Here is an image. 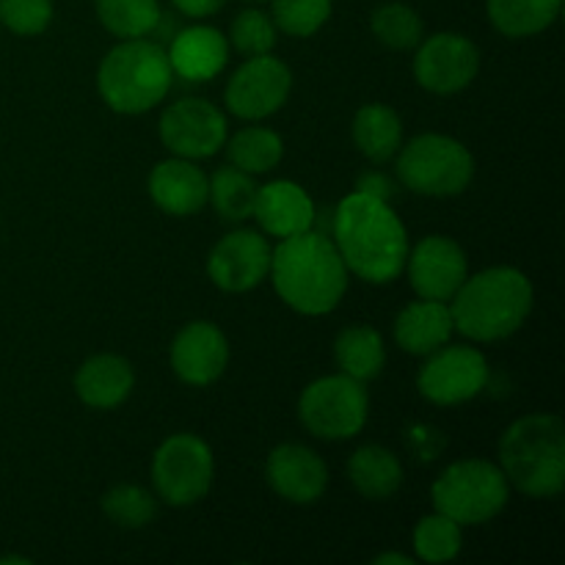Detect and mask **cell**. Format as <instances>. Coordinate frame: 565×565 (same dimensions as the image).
I'll list each match as a JSON object with an SVG mask.
<instances>
[{"mask_svg":"<svg viewBox=\"0 0 565 565\" xmlns=\"http://www.w3.org/2000/svg\"><path fill=\"white\" fill-rule=\"evenodd\" d=\"M370 401L362 381L351 375H326L312 381L298 401V419L312 436L326 441L353 439L367 425Z\"/></svg>","mask_w":565,"mask_h":565,"instance_id":"8","label":"cell"},{"mask_svg":"<svg viewBox=\"0 0 565 565\" xmlns=\"http://www.w3.org/2000/svg\"><path fill=\"white\" fill-rule=\"evenodd\" d=\"M348 478L364 500L384 502L403 486V467L395 452L386 447L364 445L348 461Z\"/></svg>","mask_w":565,"mask_h":565,"instance_id":"23","label":"cell"},{"mask_svg":"<svg viewBox=\"0 0 565 565\" xmlns=\"http://www.w3.org/2000/svg\"><path fill=\"white\" fill-rule=\"evenodd\" d=\"M270 281L296 312L318 318L340 307L348 290V268L334 241L318 230L285 237L270 252Z\"/></svg>","mask_w":565,"mask_h":565,"instance_id":"2","label":"cell"},{"mask_svg":"<svg viewBox=\"0 0 565 565\" xmlns=\"http://www.w3.org/2000/svg\"><path fill=\"white\" fill-rule=\"evenodd\" d=\"M414 561L408 555H397V552H384L373 561V565H412Z\"/></svg>","mask_w":565,"mask_h":565,"instance_id":"38","label":"cell"},{"mask_svg":"<svg viewBox=\"0 0 565 565\" xmlns=\"http://www.w3.org/2000/svg\"><path fill=\"white\" fill-rule=\"evenodd\" d=\"M500 469L524 497L546 500L565 486V428L557 414H527L500 439Z\"/></svg>","mask_w":565,"mask_h":565,"instance_id":"4","label":"cell"},{"mask_svg":"<svg viewBox=\"0 0 565 565\" xmlns=\"http://www.w3.org/2000/svg\"><path fill=\"white\" fill-rule=\"evenodd\" d=\"M215 213L224 221L252 218L254 202H257V182L254 174L237 169V166H221L210 177V196Z\"/></svg>","mask_w":565,"mask_h":565,"instance_id":"28","label":"cell"},{"mask_svg":"<svg viewBox=\"0 0 565 565\" xmlns=\"http://www.w3.org/2000/svg\"><path fill=\"white\" fill-rule=\"evenodd\" d=\"M292 88V72L276 55H248L235 70L224 92L226 110L237 119L259 121L274 116L287 103Z\"/></svg>","mask_w":565,"mask_h":565,"instance_id":"11","label":"cell"},{"mask_svg":"<svg viewBox=\"0 0 565 565\" xmlns=\"http://www.w3.org/2000/svg\"><path fill=\"white\" fill-rule=\"evenodd\" d=\"M270 3H274L270 20L276 31L296 39L318 33L331 17V0H270Z\"/></svg>","mask_w":565,"mask_h":565,"instance_id":"33","label":"cell"},{"mask_svg":"<svg viewBox=\"0 0 565 565\" xmlns=\"http://www.w3.org/2000/svg\"><path fill=\"white\" fill-rule=\"evenodd\" d=\"M414 77L430 94H458L478 77L480 50L461 33H434L417 44Z\"/></svg>","mask_w":565,"mask_h":565,"instance_id":"13","label":"cell"},{"mask_svg":"<svg viewBox=\"0 0 565 565\" xmlns=\"http://www.w3.org/2000/svg\"><path fill=\"white\" fill-rule=\"evenodd\" d=\"M452 323L467 340L497 342L516 334L533 309V285L519 268H486L467 276L450 298Z\"/></svg>","mask_w":565,"mask_h":565,"instance_id":"3","label":"cell"},{"mask_svg":"<svg viewBox=\"0 0 565 565\" xmlns=\"http://www.w3.org/2000/svg\"><path fill=\"white\" fill-rule=\"evenodd\" d=\"M174 70L163 44L149 39H121L97 70V92L110 110L138 116L169 94Z\"/></svg>","mask_w":565,"mask_h":565,"instance_id":"5","label":"cell"},{"mask_svg":"<svg viewBox=\"0 0 565 565\" xmlns=\"http://www.w3.org/2000/svg\"><path fill=\"white\" fill-rule=\"evenodd\" d=\"M171 3H174V9L180 11V14L193 17V20H204V17L224 9L226 0H171Z\"/></svg>","mask_w":565,"mask_h":565,"instance_id":"37","label":"cell"},{"mask_svg":"<svg viewBox=\"0 0 565 565\" xmlns=\"http://www.w3.org/2000/svg\"><path fill=\"white\" fill-rule=\"evenodd\" d=\"M334 356L340 364V373L351 375L356 381L379 379L386 364L384 337L373 326H348L337 334Z\"/></svg>","mask_w":565,"mask_h":565,"instance_id":"25","label":"cell"},{"mask_svg":"<svg viewBox=\"0 0 565 565\" xmlns=\"http://www.w3.org/2000/svg\"><path fill=\"white\" fill-rule=\"evenodd\" d=\"M230 364V342L218 326L193 320L182 326L171 345V370L191 386H207L224 375Z\"/></svg>","mask_w":565,"mask_h":565,"instance_id":"16","label":"cell"},{"mask_svg":"<svg viewBox=\"0 0 565 565\" xmlns=\"http://www.w3.org/2000/svg\"><path fill=\"white\" fill-rule=\"evenodd\" d=\"M434 508L461 527L486 524L505 511L511 500V483L502 475L500 463L483 461V458H467L436 478Z\"/></svg>","mask_w":565,"mask_h":565,"instance_id":"6","label":"cell"},{"mask_svg":"<svg viewBox=\"0 0 565 565\" xmlns=\"http://www.w3.org/2000/svg\"><path fill=\"white\" fill-rule=\"evenodd\" d=\"M408 281L414 292L428 301H450L469 276L463 248L447 235H428L408 248Z\"/></svg>","mask_w":565,"mask_h":565,"instance_id":"15","label":"cell"},{"mask_svg":"<svg viewBox=\"0 0 565 565\" xmlns=\"http://www.w3.org/2000/svg\"><path fill=\"white\" fill-rule=\"evenodd\" d=\"M9 563H20V565H28L31 561H28V557H17V555H6V557H0V565H9Z\"/></svg>","mask_w":565,"mask_h":565,"instance_id":"39","label":"cell"},{"mask_svg":"<svg viewBox=\"0 0 565 565\" xmlns=\"http://www.w3.org/2000/svg\"><path fill=\"white\" fill-rule=\"evenodd\" d=\"M226 116L202 97L171 103L160 116V141L177 158H213L226 143Z\"/></svg>","mask_w":565,"mask_h":565,"instance_id":"12","label":"cell"},{"mask_svg":"<svg viewBox=\"0 0 565 565\" xmlns=\"http://www.w3.org/2000/svg\"><path fill=\"white\" fill-rule=\"evenodd\" d=\"M105 31L119 39H141L154 33L160 20L158 0H94Z\"/></svg>","mask_w":565,"mask_h":565,"instance_id":"29","label":"cell"},{"mask_svg":"<svg viewBox=\"0 0 565 565\" xmlns=\"http://www.w3.org/2000/svg\"><path fill=\"white\" fill-rule=\"evenodd\" d=\"M563 0H486L489 20L502 36L524 39L546 31L561 14Z\"/></svg>","mask_w":565,"mask_h":565,"instance_id":"26","label":"cell"},{"mask_svg":"<svg viewBox=\"0 0 565 565\" xmlns=\"http://www.w3.org/2000/svg\"><path fill=\"white\" fill-rule=\"evenodd\" d=\"M246 3H254V6H259V3H268V0H246Z\"/></svg>","mask_w":565,"mask_h":565,"instance_id":"40","label":"cell"},{"mask_svg":"<svg viewBox=\"0 0 565 565\" xmlns=\"http://www.w3.org/2000/svg\"><path fill=\"white\" fill-rule=\"evenodd\" d=\"M270 252L265 235L254 230H235L221 237L207 257V276L218 290L248 292L270 274Z\"/></svg>","mask_w":565,"mask_h":565,"instance_id":"14","label":"cell"},{"mask_svg":"<svg viewBox=\"0 0 565 565\" xmlns=\"http://www.w3.org/2000/svg\"><path fill=\"white\" fill-rule=\"evenodd\" d=\"M397 180L419 196H458L475 177V158L461 141L423 132L397 149Z\"/></svg>","mask_w":565,"mask_h":565,"instance_id":"7","label":"cell"},{"mask_svg":"<svg viewBox=\"0 0 565 565\" xmlns=\"http://www.w3.org/2000/svg\"><path fill=\"white\" fill-rule=\"evenodd\" d=\"M428 356L417 375V390L436 406H458L472 401L489 384V362L478 348L441 345Z\"/></svg>","mask_w":565,"mask_h":565,"instance_id":"10","label":"cell"},{"mask_svg":"<svg viewBox=\"0 0 565 565\" xmlns=\"http://www.w3.org/2000/svg\"><path fill=\"white\" fill-rule=\"evenodd\" d=\"M356 191L390 202V199L395 196V182H392L386 174H381V171H364V174H359L356 180Z\"/></svg>","mask_w":565,"mask_h":565,"instance_id":"36","label":"cell"},{"mask_svg":"<svg viewBox=\"0 0 565 565\" xmlns=\"http://www.w3.org/2000/svg\"><path fill=\"white\" fill-rule=\"evenodd\" d=\"M230 47L243 55H265L276 47V25L265 11L243 9L230 25Z\"/></svg>","mask_w":565,"mask_h":565,"instance_id":"34","label":"cell"},{"mask_svg":"<svg viewBox=\"0 0 565 565\" xmlns=\"http://www.w3.org/2000/svg\"><path fill=\"white\" fill-rule=\"evenodd\" d=\"M373 36L390 50H412L423 42V17L406 3H384L370 17Z\"/></svg>","mask_w":565,"mask_h":565,"instance_id":"31","label":"cell"},{"mask_svg":"<svg viewBox=\"0 0 565 565\" xmlns=\"http://www.w3.org/2000/svg\"><path fill=\"white\" fill-rule=\"evenodd\" d=\"M103 513L116 524V527L125 530H141L158 516V500L149 494L141 486L121 483L114 486L108 494L103 497Z\"/></svg>","mask_w":565,"mask_h":565,"instance_id":"32","label":"cell"},{"mask_svg":"<svg viewBox=\"0 0 565 565\" xmlns=\"http://www.w3.org/2000/svg\"><path fill=\"white\" fill-rule=\"evenodd\" d=\"M353 143L370 163H386L403 143V121L390 105L370 103L353 116Z\"/></svg>","mask_w":565,"mask_h":565,"instance_id":"24","label":"cell"},{"mask_svg":"<svg viewBox=\"0 0 565 565\" xmlns=\"http://www.w3.org/2000/svg\"><path fill=\"white\" fill-rule=\"evenodd\" d=\"M452 331H456V323H452L447 301L419 298V301L403 307L395 318V342L401 345V351L412 353V356H428V353L439 351L441 345L450 342Z\"/></svg>","mask_w":565,"mask_h":565,"instance_id":"21","label":"cell"},{"mask_svg":"<svg viewBox=\"0 0 565 565\" xmlns=\"http://www.w3.org/2000/svg\"><path fill=\"white\" fill-rule=\"evenodd\" d=\"M331 241L348 274L390 285L406 270L408 232L390 202L353 191L331 210Z\"/></svg>","mask_w":565,"mask_h":565,"instance_id":"1","label":"cell"},{"mask_svg":"<svg viewBox=\"0 0 565 565\" xmlns=\"http://www.w3.org/2000/svg\"><path fill=\"white\" fill-rule=\"evenodd\" d=\"M0 22L17 36H39L53 22V0H0Z\"/></svg>","mask_w":565,"mask_h":565,"instance_id":"35","label":"cell"},{"mask_svg":"<svg viewBox=\"0 0 565 565\" xmlns=\"http://www.w3.org/2000/svg\"><path fill=\"white\" fill-rule=\"evenodd\" d=\"M315 202L301 185L290 180H276L257 188L252 218L263 226V232L274 235L276 241L298 235V232L315 230Z\"/></svg>","mask_w":565,"mask_h":565,"instance_id":"19","label":"cell"},{"mask_svg":"<svg viewBox=\"0 0 565 565\" xmlns=\"http://www.w3.org/2000/svg\"><path fill=\"white\" fill-rule=\"evenodd\" d=\"M461 524L447 519L445 513H430L419 519L414 527V552L423 563H447L461 555Z\"/></svg>","mask_w":565,"mask_h":565,"instance_id":"30","label":"cell"},{"mask_svg":"<svg viewBox=\"0 0 565 565\" xmlns=\"http://www.w3.org/2000/svg\"><path fill=\"white\" fill-rule=\"evenodd\" d=\"M226 154L230 163L248 174H268L285 158V141L270 127H243L235 136H226Z\"/></svg>","mask_w":565,"mask_h":565,"instance_id":"27","label":"cell"},{"mask_svg":"<svg viewBox=\"0 0 565 565\" xmlns=\"http://www.w3.org/2000/svg\"><path fill=\"white\" fill-rule=\"evenodd\" d=\"M132 386H136V375H132L130 362L116 353H97L86 359L75 373L77 397L86 406L103 408V412L121 406L130 397Z\"/></svg>","mask_w":565,"mask_h":565,"instance_id":"22","label":"cell"},{"mask_svg":"<svg viewBox=\"0 0 565 565\" xmlns=\"http://www.w3.org/2000/svg\"><path fill=\"white\" fill-rule=\"evenodd\" d=\"M213 450L196 434H174L152 458V483L163 502L174 508L196 505L213 486Z\"/></svg>","mask_w":565,"mask_h":565,"instance_id":"9","label":"cell"},{"mask_svg":"<svg viewBox=\"0 0 565 565\" xmlns=\"http://www.w3.org/2000/svg\"><path fill=\"white\" fill-rule=\"evenodd\" d=\"M265 478L281 500L292 505H312L329 486V469L323 458L303 445H279L270 450Z\"/></svg>","mask_w":565,"mask_h":565,"instance_id":"17","label":"cell"},{"mask_svg":"<svg viewBox=\"0 0 565 565\" xmlns=\"http://www.w3.org/2000/svg\"><path fill=\"white\" fill-rule=\"evenodd\" d=\"M169 61L174 75L202 83L218 75L230 61V39L210 25H193L171 36Z\"/></svg>","mask_w":565,"mask_h":565,"instance_id":"20","label":"cell"},{"mask_svg":"<svg viewBox=\"0 0 565 565\" xmlns=\"http://www.w3.org/2000/svg\"><path fill=\"white\" fill-rule=\"evenodd\" d=\"M149 196L163 213L185 218L207 204L210 177L188 158L160 160L149 174Z\"/></svg>","mask_w":565,"mask_h":565,"instance_id":"18","label":"cell"}]
</instances>
